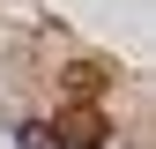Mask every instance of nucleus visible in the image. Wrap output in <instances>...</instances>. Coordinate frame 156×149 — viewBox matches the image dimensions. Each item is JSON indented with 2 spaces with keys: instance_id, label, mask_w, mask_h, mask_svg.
I'll return each mask as SVG.
<instances>
[{
  "instance_id": "nucleus-1",
  "label": "nucleus",
  "mask_w": 156,
  "mask_h": 149,
  "mask_svg": "<svg viewBox=\"0 0 156 149\" xmlns=\"http://www.w3.org/2000/svg\"><path fill=\"white\" fill-rule=\"evenodd\" d=\"M45 134H52V149H104L112 119H104V104H60V119H52Z\"/></svg>"
},
{
  "instance_id": "nucleus-2",
  "label": "nucleus",
  "mask_w": 156,
  "mask_h": 149,
  "mask_svg": "<svg viewBox=\"0 0 156 149\" xmlns=\"http://www.w3.org/2000/svg\"><path fill=\"white\" fill-rule=\"evenodd\" d=\"M60 89H67V104H97V97L112 89V67H104V60H74V67L60 74Z\"/></svg>"
},
{
  "instance_id": "nucleus-3",
  "label": "nucleus",
  "mask_w": 156,
  "mask_h": 149,
  "mask_svg": "<svg viewBox=\"0 0 156 149\" xmlns=\"http://www.w3.org/2000/svg\"><path fill=\"white\" fill-rule=\"evenodd\" d=\"M23 142H30V149H52V134H45V127H23Z\"/></svg>"
}]
</instances>
